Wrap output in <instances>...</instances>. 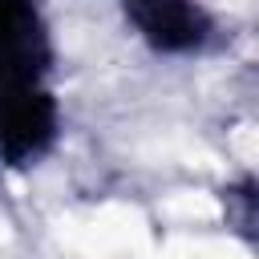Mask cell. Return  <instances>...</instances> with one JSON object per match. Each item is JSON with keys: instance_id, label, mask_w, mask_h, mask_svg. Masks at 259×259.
<instances>
[{"instance_id": "cell-1", "label": "cell", "mask_w": 259, "mask_h": 259, "mask_svg": "<svg viewBox=\"0 0 259 259\" xmlns=\"http://www.w3.org/2000/svg\"><path fill=\"white\" fill-rule=\"evenodd\" d=\"M166 210H170V214H194V219H206V214H214V202H210L206 194H178V198L166 202Z\"/></svg>"}]
</instances>
